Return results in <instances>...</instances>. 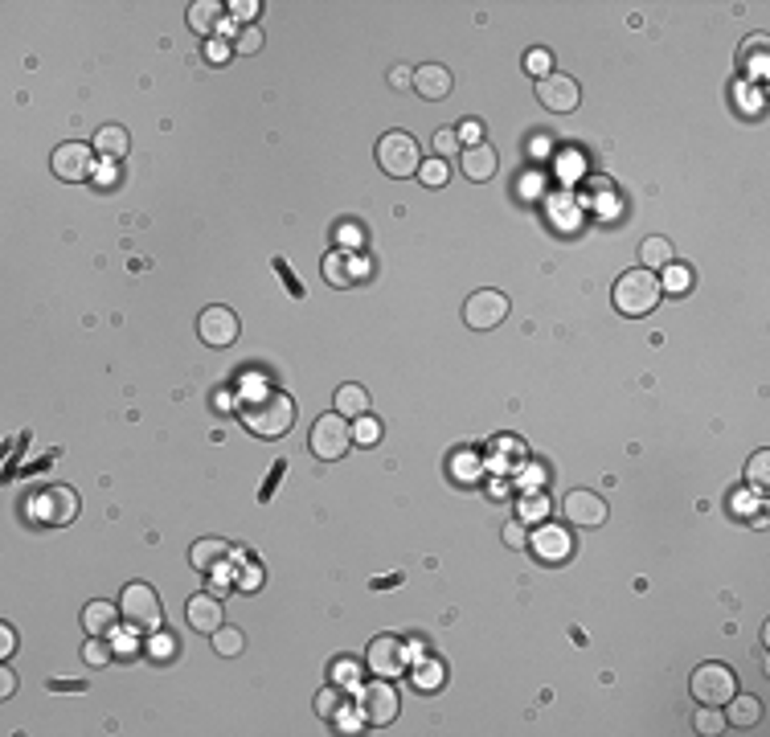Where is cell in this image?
<instances>
[{
    "label": "cell",
    "instance_id": "cell-2",
    "mask_svg": "<svg viewBox=\"0 0 770 737\" xmlns=\"http://www.w3.org/2000/svg\"><path fill=\"white\" fill-rule=\"evenodd\" d=\"M660 295H664L660 275H655V270H643V267L623 270V275L614 278V287H611L614 311H623V316H631V319H639V316H647V311L660 308Z\"/></svg>",
    "mask_w": 770,
    "mask_h": 737
},
{
    "label": "cell",
    "instance_id": "cell-10",
    "mask_svg": "<svg viewBox=\"0 0 770 737\" xmlns=\"http://www.w3.org/2000/svg\"><path fill=\"white\" fill-rule=\"evenodd\" d=\"M537 103L545 106V111L553 115H570L573 106L582 103V86L573 74H545V78H537Z\"/></svg>",
    "mask_w": 770,
    "mask_h": 737
},
{
    "label": "cell",
    "instance_id": "cell-32",
    "mask_svg": "<svg viewBox=\"0 0 770 737\" xmlns=\"http://www.w3.org/2000/svg\"><path fill=\"white\" fill-rule=\"evenodd\" d=\"M742 66H754V78H762L766 74V33H754L750 41L742 45Z\"/></svg>",
    "mask_w": 770,
    "mask_h": 737
},
{
    "label": "cell",
    "instance_id": "cell-3",
    "mask_svg": "<svg viewBox=\"0 0 770 737\" xmlns=\"http://www.w3.org/2000/svg\"><path fill=\"white\" fill-rule=\"evenodd\" d=\"M119 619L127 622L136 635H156L164 627V606L147 581H127L119 594Z\"/></svg>",
    "mask_w": 770,
    "mask_h": 737
},
{
    "label": "cell",
    "instance_id": "cell-49",
    "mask_svg": "<svg viewBox=\"0 0 770 737\" xmlns=\"http://www.w3.org/2000/svg\"><path fill=\"white\" fill-rule=\"evenodd\" d=\"M459 139H471V144H475V139H480V123H475V119H467L463 127H459Z\"/></svg>",
    "mask_w": 770,
    "mask_h": 737
},
{
    "label": "cell",
    "instance_id": "cell-38",
    "mask_svg": "<svg viewBox=\"0 0 770 737\" xmlns=\"http://www.w3.org/2000/svg\"><path fill=\"white\" fill-rule=\"evenodd\" d=\"M336 242H340L344 250H360V246H365V229H360L357 221H340V226H336Z\"/></svg>",
    "mask_w": 770,
    "mask_h": 737
},
{
    "label": "cell",
    "instance_id": "cell-31",
    "mask_svg": "<svg viewBox=\"0 0 770 737\" xmlns=\"http://www.w3.org/2000/svg\"><path fill=\"white\" fill-rule=\"evenodd\" d=\"M82 660H86L90 668H106V663L115 660V647L106 643L103 635H86V643H82Z\"/></svg>",
    "mask_w": 770,
    "mask_h": 737
},
{
    "label": "cell",
    "instance_id": "cell-24",
    "mask_svg": "<svg viewBox=\"0 0 770 737\" xmlns=\"http://www.w3.org/2000/svg\"><path fill=\"white\" fill-rule=\"evenodd\" d=\"M221 13H226V8H221L218 0H197V5H188V29H193L197 37H209L213 29H221Z\"/></svg>",
    "mask_w": 770,
    "mask_h": 737
},
{
    "label": "cell",
    "instance_id": "cell-35",
    "mask_svg": "<svg viewBox=\"0 0 770 737\" xmlns=\"http://www.w3.org/2000/svg\"><path fill=\"white\" fill-rule=\"evenodd\" d=\"M463 152V144H459V131L455 127H439L434 131V156L439 160H451V156Z\"/></svg>",
    "mask_w": 770,
    "mask_h": 737
},
{
    "label": "cell",
    "instance_id": "cell-13",
    "mask_svg": "<svg viewBox=\"0 0 770 737\" xmlns=\"http://www.w3.org/2000/svg\"><path fill=\"white\" fill-rule=\"evenodd\" d=\"M562 516L573 529H598V524H606V500L598 496V491L573 488L570 496L562 500Z\"/></svg>",
    "mask_w": 770,
    "mask_h": 737
},
{
    "label": "cell",
    "instance_id": "cell-17",
    "mask_svg": "<svg viewBox=\"0 0 770 737\" xmlns=\"http://www.w3.org/2000/svg\"><path fill=\"white\" fill-rule=\"evenodd\" d=\"M496 164H500V156L491 144H467L463 152H459V172H463L467 180H475V185L496 177Z\"/></svg>",
    "mask_w": 770,
    "mask_h": 737
},
{
    "label": "cell",
    "instance_id": "cell-6",
    "mask_svg": "<svg viewBox=\"0 0 770 737\" xmlns=\"http://www.w3.org/2000/svg\"><path fill=\"white\" fill-rule=\"evenodd\" d=\"M688 692L696 696V704H717L721 709V704L737 692V676L729 663H717V660L696 663L693 676H688Z\"/></svg>",
    "mask_w": 770,
    "mask_h": 737
},
{
    "label": "cell",
    "instance_id": "cell-36",
    "mask_svg": "<svg viewBox=\"0 0 770 737\" xmlns=\"http://www.w3.org/2000/svg\"><path fill=\"white\" fill-rule=\"evenodd\" d=\"M377 439H381V422H377L373 414L357 418V426H352V442H357V447H373Z\"/></svg>",
    "mask_w": 770,
    "mask_h": 737
},
{
    "label": "cell",
    "instance_id": "cell-18",
    "mask_svg": "<svg viewBox=\"0 0 770 737\" xmlns=\"http://www.w3.org/2000/svg\"><path fill=\"white\" fill-rule=\"evenodd\" d=\"M369 270H365V262H357L349 250H332V254H324V278L332 287H352L357 278H365Z\"/></svg>",
    "mask_w": 770,
    "mask_h": 737
},
{
    "label": "cell",
    "instance_id": "cell-47",
    "mask_svg": "<svg viewBox=\"0 0 770 737\" xmlns=\"http://www.w3.org/2000/svg\"><path fill=\"white\" fill-rule=\"evenodd\" d=\"M13 692H16V671L8 668V663H0V696H5V701H8V696H13Z\"/></svg>",
    "mask_w": 770,
    "mask_h": 737
},
{
    "label": "cell",
    "instance_id": "cell-37",
    "mask_svg": "<svg viewBox=\"0 0 770 737\" xmlns=\"http://www.w3.org/2000/svg\"><path fill=\"white\" fill-rule=\"evenodd\" d=\"M410 676H414V688H439L442 684V663L439 660H422Z\"/></svg>",
    "mask_w": 770,
    "mask_h": 737
},
{
    "label": "cell",
    "instance_id": "cell-4",
    "mask_svg": "<svg viewBox=\"0 0 770 737\" xmlns=\"http://www.w3.org/2000/svg\"><path fill=\"white\" fill-rule=\"evenodd\" d=\"M377 164H381V172L393 180L418 177V168H422V147H418V139L406 136V131H385V136L377 139Z\"/></svg>",
    "mask_w": 770,
    "mask_h": 737
},
{
    "label": "cell",
    "instance_id": "cell-16",
    "mask_svg": "<svg viewBox=\"0 0 770 737\" xmlns=\"http://www.w3.org/2000/svg\"><path fill=\"white\" fill-rule=\"evenodd\" d=\"M451 86H455V78H451L447 66L426 62L414 70V86L410 90H414L418 98H426V103H442V98H451Z\"/></svg>",
    "mask_w": 770,
    "mask_h": 737
},
{
    "label": "cell",
    "instance_id": "cell-45",
    "mask_svg": "<svg viewBox=\"0 0 770 737\" xmlns=\"http://www.w3.org/2000/svg\"><path fill=\"white\" fill-rule=\"evenodd\" d=\"M13 651H16V631L8 622H0V660H13Z\"/></svg>",
    "mask_w": 770,
    "mask_h": 737
},
{
    "label": "cell",
    "instance_id": "cell-25",
    "mask_svg": "<svg viewBox=\"0 0 770 737\" xmlns=\"http://www.w3.org/2000/svg\"><path fill=\"white\" fill-rule=\"evenodd\" d=\"M668 262H676V250H672V242L668 237H643V246H639V267L643 270H655V275H660L664 267H668Z\"/></svg>",
    "mask_w": 770,
    "mask_h": 737
},
{
    "label": "cell",
    "instance_id": "cell-15",
    "mask_svg": "<svg viewBox=\"0 0 770 737\" xmlns=\"http://www.w3.org/2000/svg\"><path fill=\"white\" fill-rule=\"evenodd\" d=\"M185 619H188V631H201V635H213V631L226 622V614H221V598L209 594V590H201V594H193L185 602Z\"/></svg>",
    "mask_w": 770,
    "mask_h": 737
},
{
    "label": "cell",
    "instance_id": "cell-21",
    "mask_svg": "<svg viewBox=\"0 0 770 737\" xmlns=\"http://www.w3.org/2000/svg\"><path fill=\"white\" fill-rule=\"evenodd\" d=\"M721 709H729L725 712V725H737V729H754L762 721V701H758V696H750V692H745V696L734 692L725 704H721Z\"/></svg>",
    "mask_w": 770,
    "mask_h": 737
},
{
    "label": "cell",
    "instance_id": "cell-5",
    "mask_svg": "<svg viewBox=\"0 0 770 737\" xmlns=\"http://www.w3.org/2000/svg\"><path fill=\"white\" fill-rule=\"evenodd\" d=\"M308 447H311V455H316L319 463H336V459H344V455H349V447H352L349 418L336 414V409H332V414H319L316 422H311Z\"/></svg>",
    "mask_w": 770,
    "mask_h": 737
},
{
    "label": "cell",
    "instance_id": "cell-46",
    "mask_svg": "<svg viewBox=\"0 0 770 737\" xmlns=\"http://www.w3.org/2000/svg\"><path fill=\"white\" fill-rule=\"evenodd\" d=\"M234 54V45H226V41H209V45H205V62H226V57Z\"/></svg>",
    "mask_w": 770,
    "mask_h": 737
},
{
    "label": "cell",
    "instance_id": "cell-42",
    "mask_svg": "<svg viewBox=\"0 0 770 737\" xmlns=\"http://www.w3.org/2000/svg\"><path fill=\"white\" fill-rule=\"evenodd\" d=\"M504 545H508V549H529V532H524V520H508V524H504Z\"/></svg>",
    "mask_w": 770,
    "mask_h": 737
},
{
    "label": "cell",
    "instance_id": "cell-7",
    "mask_svg": "<svg viewBox=\"0 0 770 737\" xmlns=\"http://www.w3.org/2000/svg\"><path fill=\"white\" fill-rule=\"evenodd\" d=\"M95 144H82V139H66V144L54 147V156H49V168L57 172V180H70V185H78V180H90L95 177Z\"/></svg>",
    "mask_w": 770,
    "mask_h": 737
},
{
    "label": "cell",
    "instance_id": "cell-48",
    "mask_svg": "<svg viewBox=\"0 0 770 737\" xmlns=\"http://www.w3.org/2000/svg\"><path fill=\"white\" fill-rule=\"evenodd\" d=\"M147 651L160 655V660H164V655H172V639H164V631H156L152 643H147Z\"/></svg>",
    "mask_w": 770,
    "mask_h": 737
},
{
    "label": "cell",
    "instance_id": "cell-43",
    "mask_svg": "<svg viewBox=\"0 0 770 737\" xmlns=\"http://www.w3.org/2000/svg\"><path fill=\"white\" fill-rule=\"evenodd\" d=\"M390 86L393 90H410V86H414V66H393Z\"/></svg>",
    "mask_w": 770,
    "mask_h": 737
},
{
    "label": "cell",
    "instance_id": "cell-27",
    "mask_svg": "<svg viewBox=\"0 0 770 737\" xmlns=\"http://www.w3.org/2000/svg\"><path fill=\"white\" fill-rule=\"evenodd\" d=\"M209 643H213V651H218L221 660H234V655H242L246 635H242L238 627H229V622H221V627L209 635Z\"/></svg>",
    "mask_w": 770,
    "mask_h": 737
},
{
    "label": "cell",
    "instance_id": "cell-1",
    "mask_svg": "<svg viewBox=\"0 0 770 737\" xmlns=\"http://www.w3.org/2000/svg\"><path fill=\"white\" fill-rule=\"evenodd\" d=\"M242 422L254 439H283L295 422V401L287 393L270 389V393H258V398L242 401Z\"/></svg>",
    "mask_w": 770,
    "mask_h": 737
},
{
    "label": "cell",
    "instance_id": "cell-23",
    "mask_svg": "<svg viewBox=\"0 0 770 737\" xmlns=\"http://www.w3.org/2000/svg\"><path fill=\"white\" fill-rule=\"evenodd\" d=\"M127 147H131V136H127V127H119V123H106V127L95 131V152L106 156V160H123Z\"/></svg>",
    "mask_w": 770,
    "mask_h": 737
},
{
    "label": "cell",
    "instance_id": "cell-14",
    "mask_svg": "<svg viewBox=\"0 0 770 737\" xmlns=\"http://www.w3.org/2000/svg\"><path fill=\"white\" fill-rule=\"evenodd\" d=\"M529 549H532V557H537V561H545V565H562L565 557L573 553V537L562 529V524L545 520V524H537V529L529 532Z\"/></svg>",
    "mask_w": 770,
    "mask_h": 737
},
{
    "label": "cell",
    "instance_id": "cell-29",
    "mask_svg": "<svg viewBox=\"0 0 770 737\" xmlns=\"http://www.w3.org/2000/svg\"><path fill=\"white\" fill-rule=\"evenodd\" d=\"M344 709H349V696H344V688H340V684H328L324 692L316 696V712H319V717L336 721Z\"/></svg>",
    "mask_w": 770,
    "mask_h": 737
},
{
    "label": "cell",
    "instance_id": "cell-9",
    "mask_svg": "<svg viewBox=\"0 0 770 737\" xmlns=\"http://www.w3.org/2000/svg\"><path fill=\"white\" fill-rule=\"evenodd\" d=\"M357 709H360V717L369 721V725H390L393 717H398V688L390 684L385 676H373L365 688L357 692Z\"/></svg>",
    "mask_w": 770,
    "mask_h": 737
},
{
    "label": "cell",
    "instance_id": "cell-40",
    "mask_svg": "<svg viewBox=\"0 0 770 737\" xmlns=\"http://www.w3.org/2000/svg\"><path fill=\"white\" fill-rule=\"evenodd\" d=\"M258 49H262V33H258V25H246V29L234 37V54H258Z\"/></svg>",
    "mask_w": 770,
    "mask_h": 737
},
{
    "label": "cell",
    "instance_id": "cell-34",
    "mask_svg": "<svg viewBox=\"0 0 770 737\" xmlns=\"http://www.w3.org/2000/svg\"><path fill=\"white\" fill-rule=\"evenodd\" d=\"M418 180H422V185H431V188H442V185L451 180V164L439 160V156H434V160H422V168H418Z\"/></svg>",
    "mask_w": 770,
    "mask_h": 737
},
{
    "label": "cell",
    "instance_id": "cell-8",
    "mask_svg": "<svg viewBox=\"0 0 770 737\" xmlns=\"http://www.w3.org/2000/svg\"><path fill=\"white\" fill-rule=\"evenodd\" d=\"M508 319V295L491 291V287H483V291H471L463 303V324L471 328V332H491V328H500Z\"/></svg>",
    "mask_w": 770,
    "mask_h": 737
},
{
    "label": "cell",
    "instance_id": "cell-20",
    "mask_svg": "<svg viewBox=\"0 0 770 737\" xmlns=\"http://www.w3.org/2000/svg\"><path fill=\"white\" fill-rule=\"evenodd\" d=\"M226 553H229L226 540L201 537V540H193V545H188V565H193L197 573H213L221 561H226Z\"/></svg>",
    "mask_w": 770,
    "mask_h": 737
},
{
    "label": "cell",
    "instance_id": "cell-19",
    "mask_svg": "<svg viewBox=\"0 0 770 737\" xmlns=\"http://www.w3.org/2000/svg\"><path fill=\"white\" fill-rule=\"evenodd\" d=\"M37 504L46 508V520H49V524H70L74 516H78V496H74L70 488H62V483H57V488H46V491H41Z\"/></svg>",
    "mask_w": 770,
    "mask_h": 737
},
{
    "label": "cell",
    "instance_id": "cell-28",
    "mask_svg": "<svg viewBox=\"0 0 770 737\" xmlns=\"http://www.w3.org/2000/svg\"><path fill=\"white\" fill-rule=\"evenodd\" d=\"M693 729H696L701 737H717V733H725V712H721L717 704H696Z\"/></svg>",
    "mask_w": 770,
    "mask_h": 737
},
{
    "label": "cell",
    "instance_id": "cell-30",
    "mask_svg": "<svg viewBox=\"0 0 770 737\" xmlns=\"http://www.w3.org/2000/svg\"><path fill=\"white\" fill-rule=\"evenodd\" d=\"M660 287H664V291H672V295H684V291H693V270H688L684 262H668V267H664V278H660Z\"/></svg>",
    "mask_w": 770,
    "mask_h": 737
},
{
    "label": "cell",
    "instance_id": "cell-33",
    "mask_svg": "<svg viewBox=\"0 0 770 737\" xmlns=\"http://www.w3.org/2000/svg\"><path fill=\"white\" fill-rule=\"evenodd\" d=\"M745 480L754 483V491H766V483H770V450H754L750 467H745Z\"/></svg>",
    "mask_w": 770,
    "mask_h": 737
},
{
    "label": "cell",
    "instance_id": "cell-22",
    "mask_svg": "<svg viewBox=\"0 0 770 737\" xmlns=\"http://www.w3.org/2000/svg\"><path fill=\"white\" fill-rule=\"evenodd\" d=\"M115 622H119V602H86V611H82V627H86V635H111Z\"/></svg>",
    "mask_w": 770,
    "mask_h": 737
},
{
    "label": "cell",
    "instance_id": "cell-12",
    "mask_svg": "<svg viewBox=\"0 0 770 737\" xmlns=\"http://www.w3.org/2000/svg\"><path fill=\"white\" fill-rule=\"evenodd\" d=\"M365 668L373 671V676H385V680L401 676V671L410 668L406 643H401V639H393V635H377L373 643H369V651H365Z\"/></svg>",
    "mask_w": 770,
    "mask_h": 737
},
{
    "label": "cell",
    "instance_id": "cell-44",
    "mask_svg": "<svg viewBox=\"0 0 770 737\" xmlns=\"http://www.w3.org/2000/svg\"><path fill=\"white\" fill-rule=\"evenodd\" d=\"M226 8H234V16H238V21H254V16L262 13V5H258V0H234V5H226Z\"/></svg>",
    "mask_w": 770,
    "mask_h": 737
},
{
    "label": "cell",
    "instance_id": "cell-26",
    "mask_svg": "<svg viewBox=\"0 0 770 737\" xmlns=\"http://www.w3.org/2000/svg\"><path fill=\"white\" fill-rule=\"evenodd\" d=\"M332 401H336V414L352 418V422L369 414V389H365V385H357V381H352V385H340Z\"/></svg>",
    "mask_w": 770,
    "mask_h": 737
},
{
    "label": "cell",
    "instance_id": "cell-41",
    "mask_svg": "<svg viewBox=\"0 0 770 737\" xmlns=\"http://www.w3.org/2000/svg\"><path fill=\"white\" fill-rule=\"evenodd\" d=\"M524 66H529L532 78H545V74H553V57L545 54V49H529V57H524Z\"/></svg>",
    "mask_w": 770,
    "mask_h": 737
},
{
    "label": "cell",
    "instance_id": "cell-39",
    "mask_svg": "<svg viewBox=\"0 0 770 737\" xmlns=\"http://www.w3.org/2000/svg\"><path fill=\"white\" fill-rule=\"evenodd\" d=\"M332 684H340V688H357V684H360V663H352V660H336V668H332Z\"/></svg>",
    "mask_w": 770,
    "mask_h": 737
},
{
    "label": "cell",
    "instance_id": "cell-11",
    "mask_svg": "<svg viewBox=\"0 0 770 737\" xmlns=\"http://www.w3.org/2000/svg\"><path fill=\"white\" fill-rule=\"evenodd\" d=\"M238 316L229 308H221V303H209V308L197 316V336H201V344H209V348H229V344L238 340Z\"/></svg>",
    "mask_w": 770,
    "mask_h": 737
},
{
    "label": "cell",
    "instance_id": "cell-50",
    "mask_svg": "<svg viewBox=\"0 0 770 737\" xmlns=\"http://www.w3.org/2000/svg\"><path fill=\"white\" fill-rule=\"evenodd\" d=\"M258 581H262V573H258V570H250V573L242 578V586H258Z\"/></svg>",
    "mask_w": 770,
    "mask_h": 737
}]
</instances>
